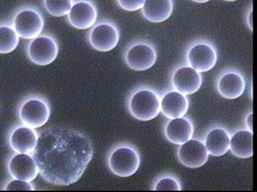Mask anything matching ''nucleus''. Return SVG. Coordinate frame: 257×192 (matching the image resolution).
Masks as SVG:
<instances>
[{
	"label": "nucleus",
	"instance_id": "nucleus-6",
	"mask_svg": "<svg viewBox=\"0 0 257 192\" xmlns=\"http://www.w3.org/2000/svg\"><path fill=\"white\" fill-rule=\"evenodd\" d=\"M58 44L50 34H42L28 42L26 52L30 61L38 66H47L57 58Z\"/></svg>",
	"mask_w": 257,
	"mask_h": 192
},
{
	"label": "nucleus",
	"instance_id": "nucleus-7",
	"mask_svg": "<svg viewBox=\"0 0 257 192\" xmlns=\"http://www.w3.org/2000/svg\"><path fill=\"white\" fill-rule=\"evenodd\" d=\"M120 34L113 22L100 21L92 26L88 34L90 45L98 52L114 49L119 42Z\"/></svg>",
	"mask_w": 257,
	"mask_h": 192
},
{
	"label": "nucleus",
	"instance_id": "nucleus-23",
	"mask_svg": "<svg viewBox=\"0 0 257 192\" xmlns=\"http://www.w3.org/2000/svg\"><path fill=\"white\" fill-rule=\"evenodd\" d=\"M156 191H181L182 186L178 178L172 176H164L157 180L154 186Z\"/></svg>",
	"mask_w": 257,
	"mask_h": 192
},
{
	"label": "nucleus",
	"instance_id": "nucleus-2",
	"mask_svg": "<svg viewBox=\"0 0 257 192\" xmlns=\"http://www.w3.org/2000/svg\"><path fill=\"white\" fill-rule=\"evenodd\" d=\"M141 158L138 150L127 144H120L110 150L107 157L108 167L118 177H130L140 168Z\"/></svg>",
	"mask_w": 257,
	"mask_h": 192
},
{
	"label": "nucleus",
	"instance_id": "nucleus-18",
	"mask_svg": "<svg viewBox=\"0 0 257 192\" xmlns=\"http://www.w3.org/2000/svg\"><path fill=\"white\" fill-rule=\"evenodd\" d=\"M230 136L227 130L217 127L207 133L204 144L210 155L220 157L230 150Z\"/></svg>",
	"mask_w": 257,
	"mask_h": 192
},
{
	"label": "nucleus",
	"instance_id": "nucleus-10",
	"mask_svg": "<svg viewBox=\"0 0 257 192\" xmlns=\"http://www.w3.org/2000/svg\"><path fill=\"white\" fill-rule=\"evenodd\" d=\"M97 16V8L92 0H75L67 19L72 27L86 30L94 25Z\"/></svg>",
	"mask_w": 257,
	"mask_h": 192
},
{
	"label": "nucleus",
	"instance_id": "nucleus-17",
	"mask_svg": "<svg viewBox=\"0 0 257 192\" xmlns=\"http://www.w3.org/2000/svg\"><path fill=\"white\" fill-rule=\"evenodd\" d=\"M217 89L223 98L229 100L236 99L244 93L245 80L238 72H226L219 78Z\"/></svg>",
	"mask_w": 257,
	"mask_h": 192
},
{
	"label": "nucleus",
	"instance_id": "nucleus-28",
	"mask_svg": "<svg viewBox=\"0 0 257 192\" xmlns=\"http://www.w3.org/2000/svg\"><path fill=\"white\" fill-rule=\"evenodd\" d=\"M193 1L199 4H204L210 1V0H193Z\"/></svg>",
	"mask_w": 257,
	"mask_h": 192
},
{
	"label": "nucleus",
	"instance_id": "nucleus-4",
	"mask_svg": "<svg viewBox=\"0 0 257 192\" xmlns=\"http://www.w3.org/2000/svg\"><path fill=\"white\" fill-rule=\"evenodd\" d=\"M127 107L128 112L136 119L150 121L160 112V98L154 90L142 88L130 96Z\"/></svg>",
	"mask_w": 257,
	"mask_h": 192
},
{
	"label": "nucleus",
	"instance_id": "nucleus-8",
	"mask_svg": "<svg viewBox=\"0 0 257 192\" xmlns=\"http://www.w3.org/2000/svg\"><path fill=\"white\" fill-rule=\"evenodd\" d=\"M157 52L152 44L145 42L133 44L126 50L124 61L128 67L136 71L150 69L156 64Z\"/></svg>",
	"mask_w": 257,
	"mask_h": 192
},
{
	"label": "nucleus",
	"instance_id": "nucleus-29",
	"mask_svg": "<svg viewBox=\"0 0 257 192\" xmlns=\"http://www.w3.org/2000/svg\"><path fill=\"white\" fill-rule=\"evenodd\" d=\"M225 1L232 2L237 1V0H225Z\"/></svg>",
	"mask_w": 257,
	"mask_h": 192
},
{
	"label": "nucleus",
	"instance_id": "nucleus-12",
	"mask_svg": "<svg viewBox=\"0 0 257 192\" xmlns=\"http://www.w3.org/2000/svg\"><path fill=\"white\" fill-rule=\"evenodd\" d=\"M38 133L22 124L15 126L8 138L10 147L15 153L32 154L37 146Z\"/></svg>",
	"mask_w": 257,
	"mask_h": 192
},
{
	"label": "nucleus",
	"instance_id": "nucleus-5",
	"mask_svg": "<svg viewBox=\"0 0 257 192\" xmlns=\"http://www.w3.org/2000/svg\"><path fill=\"white\" fill-rule=\"evenodd\" d=\"M12 26L19 38L34 39L40 36L44 29L43 16L35 8H21L14 14Z\"/></svg>",
	"mask_w": 257,
	"mask_h": 192
},
{
	"label": "nucleus",
	"instance_id": "nucleus-3",
	"mask_svg": "<svg viewBox=\"0 0 257 192\" xmlns=\"http://www.w3.org/2000/svg\"><path fill=\"white\" fill-rule=\"evenodd\" d=\"M49 102L43 96L32 94L24 98L18 107V116L22 124L34 129L45 125L50 116Z\"/></svg>",
	"mask_w": 257,
	"mask_h": 192
},
{
	"label": "nucleus",
	"instance_id": "nucleus-24",
	"mask_svg": "<svg viewBox=\"0 0 257 192\" xmlns=\"http://www.w3.org/2000/svg\"><path fill=\"white\" fill-rule=\"evenodd\" d=\"M4 190L6 191H34L36 188L30 182L12 178L4 186Z\"/></svg>",
	"mask_w": 257,
	"mask_h": 192
},
{
	"label": "nucleus",
	"instance_id": "nucleus-25",
	"mask_svg": "<svg viewBox=\"0 0 257 192\" xmlns=\"http://www.w3.org/2000/svg\"><path fill=\"white\" fill-rule=\"evenodd\" d=\"M146 0H116L118 5L122 10L128 12L137 11L142 9Z\"/></svg>",
	"mask_w": 257,
	"mask_h": 192
},
{
	"label": "nucleus",
	"instance_id": "nucleus-14",
	"mask_svg": "<svg viewBox=\"0 0 257 192\" xmlns=\"http://www.w3.org/2000/svg\"><path fill=\"white\" fill-rule=\"evenodd\" d=\"M172 82L176 91L184 95H192L200 90L202 78L200 72L191 66H183L175 70Z\"/></svg>",
	"mask_w": 257,
	"mask_h": 192
},
{
	"label": "nucleus",
	"instance_id": "nucleus-26",
	"mask_svg": "<svg viewBox=\"0 0 257 192\" xmlns=\"http://www.w3.org/2000/svg\"><path fill=\"white\" fill-rule=\"evenodd\" d=\"M253 114L252 112H250V114L247 116L246 118V125L247 128H248L249 131L253 132V126H252V120H253Z\"/></svg>",
	"mask_w": 257,
	"mask_h": 192
},
{
	"label": "nucleus",
	"instance_id": "nucleus-22",
	"mask_svg": "<svg viewBox=\"0 0 257 192\" xmlns=\"http://www.w3.org/2000/svg\"><path fill=\"white\" fill-rule=\"evenodd\" d=\"M74 0H44V7L50 15L56 17L67 16Z\"/></svg>",
	"mask_w": 257,
	"mask_h": 192
},
{
	"label": "nucleus",
	"instance_id": "nucleus-9",
	"mask_svg": "<svg viewBox=\"0 0 257 192\" xmlns=\"http://www.w3.org/2000/svg\"><path fill=\"white\" fill-rule=\"evenodd\" d=\"M218 55L212 44L206 42H199L193 44L187 53L189 66L198 72L210 71L216 65Z\"/></svg>",
	"mask_w": 257,
	"mask_h": 192
},
{
	"label": "nucleus",
	"instance_id": "nucleus-1",
	"mask_svg": "<svg viewBox=\"0 0 257 192\" xmlns=\"http://www.w3.org/2000/svg\"><path fill=\"white\" fill-rule=\"evenodd\" d=\"M32 155L46 182L68 186L82 177L93 157V148L89 138L78 130L52 127L38 132Z\"/></svg>",
	"mask_w": 257,
	"mask_h": 192
},
{
	"label": "nucleus",
	"instance_id": "nucleus-19",
	"mask_svg": "<svg viewBox=\"0 0 257 192\" xmlns=\"http://www.w3.org/2000/svg\"><path fill=\"white\" fill-rule=\"evenodd\" d=\"M173 0H146L142 10L145 18L154 23H160L172 15Z\"/></svg>",
	"mask_w": 257,
	"mask_h": 192
},
{
	"label": "nucleus",
	"instance_id": "nucleus-27",
	"mask_svg": "<svg viewBox=\"0 0 257 192\" xmlns=\"http://www.w3.org/2000/svg\"><path fill=\"white\" fill-rule=\"evenodd\" d=\"M247 23H248V27L253 31L252 29V10H250L248 16H247Z\"/></svg>",
	"mask_w": 257,
	"mask_h": 192
},
{
	"label": "nucleus",
	"instance_id": "nucleus-11",
	"mask_svg": "<svg viewBox=\"0 0 257 192\" xmlns=\"http://www.w3.org/2000/svg\"><path fill=\"white\" fill-rule=\"evenodd\" d=\"M8 170L12 178L32 182L39 174L37 164L32 154L15 153L9 158Z\"/></svg>",
	"mask_w": 257,
	"mask_h": 192
},
{
	"label": "nucleus",
	"instance_id": "nucleus-15",
	"mask_svg": "<svg viewBox=\"0 0 257 192\" xmlns=\"http://www.w3.org/2000/svg\"><path fill=\"white\" fill-rule=\"evenodd\" d=\"M188 108V98L176 90L167 92L160 100V111L170 119L184 117Z\"/></svg>",
	"mask_w": 257,
	"mask_h": 192
},
{
	"label": "nucleus",
	"instance_id": "nucleus-21",
	"mask_svg": "<svg viewBox=\"0 0 257 192\" xmlns=\"http://www.w3.org/2000/svg\"><path fill=\"white\" fill-rule=\"evenodd\" d=\"M19 44V36H18L13 26L0 25V54L11 53Z\"/></svg>",
	"mask_w": 257,
	"mask_h": 192
},
{
	"label": "nucleus",
	"instance_id": "nucleus-20",
	"mask_svg": "<svg viewBox=\"0 0 257 192\" xmlns=\"http://www.w3.org/2000/svg\"><path fill=\"white\" fill-rule=\"evenodd\" d=\"M253 132L248 130H238L230 137V150L237 158L246 159L253 156Z\"/></svg>",
	"mask_w": 257,
	"mask_h": 192
},
{
	"label": "nucleus",
	"instance_id": "nucleus-16",
	"mask_svg": "<svg viewBox=\"0 0 257 192\" xmlns=\"http://www.w3.org/2000/svg\"><path fill=\"white\" fill-rule=\"evenodd\" d=\"M194 128L188 118H178L171 119L165 127L164 134L171 143L182 145L192 139Z\"/></svg>",
	"mask_w": 257,
	"mask_h": 192
},
{
	"label": "nucleus",
	"instance_id": "nucleus-13",
	"mask_svg": "<svg viewBox=\"0 0 257 192\" xmlns=\"http://www.w3.org/2000/svg\"><path fill=\"white\" fill-rule=\"evenodd\" d=\"M178 157L181 163L186 167L198 168L208 161L209 153L204 142L192 138L180 145Z\"/></svg>",
	"mask_w": 257,
	"mask_h": 192
}]
</instances>
